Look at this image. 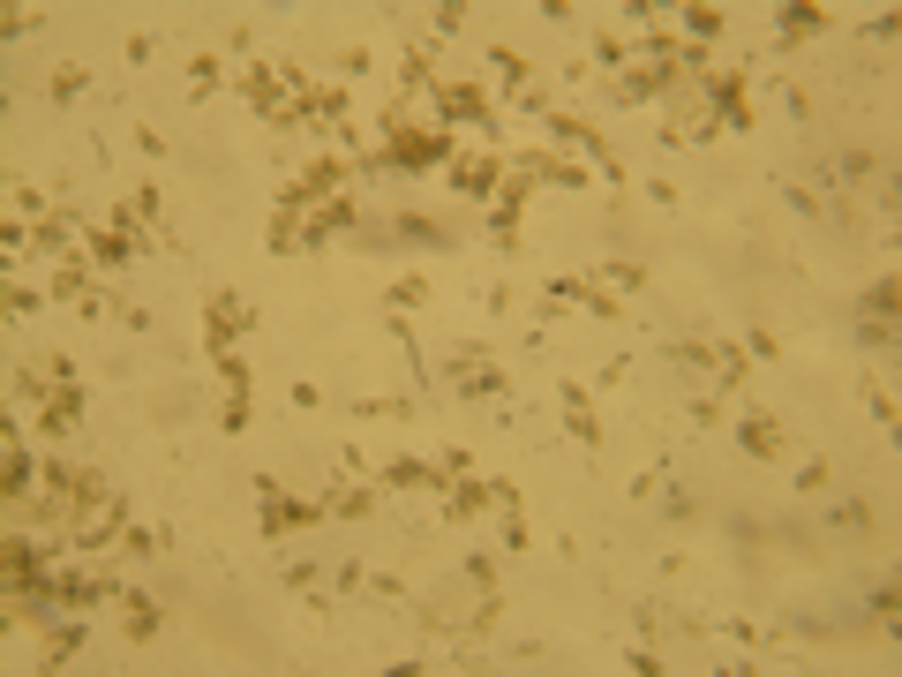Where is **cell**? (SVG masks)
<instances>
[{
  "mask_svg": "<svg viewBox=\"0 0 902 677\" xmlns=\"http://www.w3.org/2000/svg\"><path fill=\"white\" fill-rule=\"evenodd\" d=\"M249 324H257V309H249L241 294H226V286H218V294L203 301V346H211V354H234V339L249 332Z\"/></svg>",
  "mask_w": 902,
  "mask_h": 677,
  "instance_id": "cell-3",
  "label": "cell"
},
{
  "mask_svg": "<svg viewBox=\"0 0 902 677\" xmlns=\"http://www.w3.org/2000/svg\"><path fill=\"white\" fill-rule=\"evenodd\" d=\"M505 174H512L505 151H459V158H451V189H459V197H497Z\"/></svg>",
  "mask_w": 902,
  "mask_h": 677,
  "instance_id": "cell-5",
  "label": "cell"
},
{
  "mask_svg": "<svg viewBox=\"0 0 902 677\" xmlns=\"http://www.w3.org/2000/svg\"><path fill=\"white\" fill-rule=\"evenodd\" d=\"M557 406H565V429H572L580 444H602V414H594V392L565 384V392H557Z\"/></svg>",
  "mask_w": 902,
  "mask_h": 677,
  "instance_id": "cell-17",
  "label": "cell"
},
{
  "mask_svg": "<svg viewBox=\"0 0 902 677\" xmlns=\"http://www.w3.org/2000/svg\"><path fill=\"white\" fill-rule=\"evenodd\" d=\"M226 429H249V392H226Z\"/></svg>",
  "mask_w": 902,
  "mask_h": 677,
  "instance_id": "cell-40",
  "label": "cell"
},
{
  "mask_svg": "<svg viewBox=\"0 0 902 677\" xmlns=\"http://www.w3.org/2000/svg\"><path fill=\"white\" fill-rule=\"evenodd\" d=\"M391 234H399V241H451L444 226H437V218H422V211H391Z\"/></svg>",
  "mask_w": 902,
  "mask_h": 677,
  "instance_id": "cell-23",
  "label": "cell"
},
{
  "mask_svg": "<svg viewBox=\"0 0 902 677\" xmlns=\"http://www.w3.org/2000/svg\"><path fill=\"white\" fill-rule=\"evenodd\" d=\"M38 301H46V294H31V286H8V317H31Z\"/></svg>",
  "mask_w": 902,
  "mask_h": 677,
  "instance_id": "cell-38",
  "label": "cell"
},
{
  "mask_svg": "<svg viewBox=\"0 0 902 677\" xmlns=\"http://www.w3.org/2000/svg\"><path fill=\"white\" fill-rule=\"evenodd\" d=\"M369 512H377V497H369V489H346V482H339V489L323 497V520H369Z\"/></svg>",
  "mask_w": 902,
  "mask_h": 677,
  "instance_id": "cell-21",
  "label": "cell"
},
{
  "mask_svg": "<svg viewBox=\"0 0 902 677\" xmlns=\"http://www.w3.org/2000/svg\"><path fill=\"white\" fill-rule=\"evenodd\" d=\"M444 384H451V400H474V406H489V400H505V392H512V377H505L497 361H482V354H451V361H444Z\"/></svg>",
  "mask_w": 902,
  "mask_h": 677,
  "instance_id": "cell-2",
  "label": "cell"
},
{
  "mask_svg": "<svg viewBox=\"0 0 902 677\" xmlns=\"http://www.w3.org/2000/svg\"><path fill=\"white\" fill-rule=\"evenodd\" d=\"M391 301H399V309H422V301H429V278H414V271L391 278Z\"/></svg>",
  "mask_w": 902,
  "mask_h": 677,
  "instance_id": "cell-30",
  "label": "cell"
},
{
  "mask_svg": "<svg viewBox=\"0 0 902 677\" xmlns=\"http://www.w3.org/2000/svg\"><path fill=\"white\" fill-rule=\"evenodd\" d=\"M406 83H414V91L429 83V46H414V54H406Z\"/></svg>",
  "mask_w": 902,
  "mask_h": 677,
  "instance_id": "cell-39",
  "label": "cell"
},
{
  "mask_svg": "<svg viewBox=\"0 0 902 677\" xmlns=\"http://www.w3.org/2000/svg\"><path fill=\"white\" fill-rule=\"evenodd\" d=\"M189 83H195V91H218V83H226V68L211 61V54H195V61H189Z\"/></svg>",
  "mask_w": 902,
  "mask_h": 677,
  "instance_id": "cell-33",
  "label": "cell"
},
{
  "mask_svg": "<svg viewBox=\"0 0 902 677\" xmlns=\"http://www.w3.org/2000/svg\"><path fill=\"white\" fill-rule=\"evenodd\" d=\"M83 414H91V392H83L75 377H54L46 400H38V429H46V437H68V429H83Z\"/></svg>",
  "mask_w": 902,
  "mask_h": 677,
  "instance_id": "cell-6",
  "label": "cell"
},
{
  "mask_svg": "<svg viewBox=\"0 0 902 677\" xmlns=\"http://www.w3.org/2000/svg\"><path fill=\"white\" fill-rule=\"evenodd\" d=\"M737 444H745L752 460H782V421H774V414H745V421H737Z\"/></svg>",
  "mask_w": 902,
  "mask_h": 677,
  "instance_id": "cell-18",
  "label": "cell"
},
{
  "mask_svg": "<svg viewBox=\"0 0 902 677\" xmlns=\"http://www.w3.org/2000/svg\"><path fill=\"white\" fill-rule=\"evenodd\" d=\"M377 482H384V489H429V482H437V467H429V460H384V467H377Z\"/></svg>",
  "mask_w": 902,
  "mask_h": 677,
  "instance_id": "cell-19",
  "label": "cell"
},
{
  "mask_svg": "<svg viewBox=\"0 0 902 677\" xmlns=\"http://www.w3.org/2000/svg\"><path fill=\"white\" fill-rule=\"evenodd\" d=\"M158 625H166V617H158V603H151L143 587H121V632H129V648H151V640H158Z\"/></svg>",
  "mask_w": 902,
  "mask_h": 677,
  "instance_id": "cell-15",
  "label": "cell"
},
{
  "mask_svg": "<svg viewBox=\"0 0 902 677\" xmlns=\"http://www.w3.org/2000/svg\"><path fill=\"white\" fill-rule=\"evenodd\" d=\"M286 249H301V211H271V257H286Z\"/></svg>",
  "mask_w": 902,
  "mask_h": 677,
  "instance_id": "cell-24",
  "label": "cell"
},
{
  "mask_svg": "<svg viewBox=\"0 0 902 677\" xmlns=\"http://www.w3.org/2000/svg\"><path fill=\"white\" fill-rule=\"evenodd\" d=\"M257 497H263V535L278 542V535H301V527H317L323 520V504H301V497H286V489H278V482H271V474H263L257 482Z\"/></svg>",
  "mask_w": 902,
  "mask_h": 677,
  "instance_id": "cell-4",
  "label": "cell"
},
{
  "mask_svg": "<svg viewBox=\"0 0 902 677\" xmlns=\"http://www.w3.org/2000/svg\"><path fill=\"white\" fill-rule=\"evenodd\" d=\"M83 249H91V264L121 271L135 257V234H129V226H98V218H91V226H83Z\"/></svg>",
  "mask_w": 902,
  "mask_h": 677,
  "instance_id": "cell-14",
  "label": "cell"
},
{
  "mask_svg": "<svg viewBox=\"0 0 902 677\" xmlns=\"http://www.w3.org/2000/svg\"><path fill=\"white\" fill-rule=\"evenodd\" d=\"M669 361H677V369H714V346H708V339H677Z\"/></svg>",
  "mask_w": 902,
  "mask_h": 677,
  "instance_id": "cell-28",
  "label": "cell"
},
{
  "mask_svg": "<svg viewBox=\"0 0 902 677\" xmlns=\"http://www.w3.org/2000/svg\"><path fill=\"white\" fill-rule=\"evenodd\" d=\"M83 640H91V625H54V640H46V655H38V663H46V670H61V663H75V655H83Z\"/></svg>",
  "mask_w": 902,
  "mask_h": 677,
  "instance_id": "cell-20",
  "label": "cell"
},
{
  "mask_svg": "<svg viewBox=\"0 0 902 677\" xmlns=\"http://www.w3.org/2000/svg\"><path fill=\"white\" fill-rule=\"evenodd\" d=\"M437 158H459V143H451L444 129H414L399 106L384 114V158L377 166H399V174H429Z\"/></svg>",
  "mask_w": 902,
  "mask_h": 677,
  "instance_id": "cell-1",
  "label": "cell"
},
{
  "mask_svg": "<svg viewBox=\"0 0 902 677\" xmlns=\"http://www.w3.org/2000/svg\"><path fill=\"white\" fill-rule=\"evenodd\" d=\"M685 31H692V46H700V38H714V31H722V8H692V15H685Z\"/></svg>",
  "mask_w": 902,
  "mask_h": 677,
  "instance_id": "cell-36",
  "label": "cell"
},
{
  "mask_svg": "<svg viewBox=\"0 0 902 677\" xmlns=\"http://www.w3.org/2000/svg\"><path fill=\"white\" fill-rule=\"evenodd\" d=\"M211 361H218V384L226 392H249V361L241 354H211Z\"/></svg>",
  "mask_w": 902,
  "mask_h": 677,
  "instance_id": "cell-31",
  "label": "cell"
},
{
  "mask_svg": "<svg viewBox=\"0 0 902 677\" xmlns=\"http://www.w3.org/2000/svg\"><path fill=\"white\" fill-rule=\"evenodd\" d=\"M0 482H8V497H23V482H31V460H23L15 437H8V467H0Z\"/></svg>",
  "mask_w": 902,
  "mask_h": 677,
  "instance_id": "cell-29",
  "label": "cell"
},
{
  "mask_svg": "<svg viewBox=\"0 0 902 677\" xmlns=\"http://www.w3.org/2000/svg\"><path fill=\"white\" fill-rule=\"evenodd\" d=\"M361 211H354V197H323L301 211V249H317V241H331V234H346Z\"/></svg>",
  "mask_w": 902,
  "mask_h": 677,
  "instance_id": "cell-10",
  "label": "cell"
},
{
  "mask_svg": "<svg viewBox=\"0 0 902 677\" xmlns=\"http://www.w3.org/2000/svg\"><path fill=\"white\" fill-rule=\"evenodd\" d=\"M662 520H669V527H692V520H700V504H692V497H677V489H669V497H662Z\"/></svg>",
  "mask_w": 902,
  "mask_h": 677,
  "instance_id": "cell-34",
  "label": "cell"
},
{
  "mask_svg": "<svg viewBox=\"0 0 902 677\" xmlns=\"http://www.w3.org/2000/svg\"><path fill=\"white\" fill-rule=\"evenodd\" d=\"M241 98L257 106L271 129H294V121H301V106L286 98V75H271V68H249V75H241Z\"/></svg>",
  "mask_w": 902,
  "mask_h": 677,
  "instance_id": "cell-8",
  "label": "cell"
},
{
  "mask_svg": "<svg viewBox=\"0 0 902 677\" xmlns=\"http://www.w3.org/2000/svg\"><path fill=\"white\" fill-rule=\"evenodd\" d=\"M489 61H497V75H505V83H512V91H526V61H519L512 46H497V54H489Z\"/></svg>",
  "mask_w": 902,
  "mask_h": 677,
  "instance_id": "cell-35",
  "label": "cell"
},
{
  "mask_svg": "<svg viewBox=\"0 0 902 677\" xmlns=\"http://www.w3.org/2000/svg\"><path fill=\"white\" fill-rule=\"evenodd\" d=\"M54 294H61V301H75L83 317H98V309H106V286L91 278V264H75V257H68L61 271H54Z\"/></svg>",
  "mask_w": 902,
  "mask_h": 677,
  "instance_id": "cell-13",
  "label": "cell"
},
{
  "mask_svg": "<svg viewBox=\"0 0 902 677\" xmlns=\"http://www.w3.org/2000/svg\"><path fill=\"white\" fill-rule=\"evenodd\" d=\"M489 504H497V482H474V474H459V482L444 489V520H482Z\"/></svg>",
  "mask_w": 902,
  "mask_h": 677,
  "instance_id": "cell-16",
  "label": "cell"
},
{
  "mask_svg": "<svg viewBox=\"0 0 902 677\" xmlns=\"http://www.w3.org/2000/svg\"><path fill=\"white\" fill-rule=\"evenodd\" d=\"M820 31H828L820 8H782V46H805V38H820Z\"/></svg>",
  "mask_w": 902,
  "mask_h": 677,
  "instance_id": "cell-22",
  "label": "cell"
},
{
  "mask_svg": "<svg viewBox=\"0 0 902 677\" xmlns=\"http://www.w3.org/2000/svg\"><path fill=\"white\" fill-rule=\"evenodd\" d=\"M602 278H609L617 294H640V286H646V264H640V257H617V264H602Z\"/></svg>",
  "mask_w": 902,
  "mask_h": 677,
  "instance_id": "cell-26",
  "label": "cell"
},
{
  "mask_svg": "<svg viewBox=\"0 0 902 677\" xmlns=\"http://www.w3.org/2000/svg\"><path fill=\"white\" fill-rule=\"evenodd\" d=\"M549 129L565 135V143H580V151L602 166V174H609V181H625V166L609 158V143H602V129H594V121H580V114H549Z\"/></svg>",
  "mask_w": 902,
  "mask_h": 677,
  "instance_id": "cell-12",
  "label": "cell"
},
{
  "mask_svg": "<svg viewBox=\"0 0 902 677\" xmlns=\"http://www.w3.org/2000/svg\"><path fill=\"white\" fill-rule=\"evenodd\" d=\"M865 317H895V278H880V286L865 294Z\"/></svg>",
  "mask_w": 902,
  "mask_h": 677,
  "instance_id": "cell-37",
  "label": "cell"
},
{
  "mask_svg": "<svg viewBox=\"0 0 902 677\" xmlns=\"http://www.w3.org/2000/svg\"><path fill=\"white\" fill-rule=\"evenodd\" d=\"M83 83H91V68H83V61H61L54 75H46V91H54V98H75Z\"/></svg>",
  "mask_w": 902,
  "mask_h": 677,
  "instance_id": "cell-27",
  "label": "cell"
},
{
  "mask_svg": "<svg viewBox=\"0 0 902 677\" xmlns=\"http://www.w3.org/2000/svg\"><path fill=\"white\" fill-rule=\"evenodd\" d=\"M669 91H677V68H662V61H632L617 75V98H625V106H654V98H669Z\"/></svg>",
  "mask_w": 902,
  "mask_h": 677,
  "instance_id": "cell-9",
  "label": "cell"
},
{
  "mask_svg": "<svg viewBox=\"0 0 902 677\" xmlns=\"http://www.w3.org/2000/svg\"><path fill=\"white\" fill-rule=\"evenodd\" d=\"M828 527H842V535H865V527H873V504H865V497H842L835 512H828Z\"/></svg>",
  "mask_w": 902,
  "mask_h": 677,
  "instance_id": "cell-25",
  "label": "cell"
},
{
  "mask_svg": "<svg viewBox=\"0 0 902 677\" xmlns=\"http://www.w3.org/2000/svg\"><path fill=\"white\" fill-rule=\"evenodd\" d=\"M594 61H602V68H617V75H625V68H632V54H625V38H609V31H602V38H594Z\"/></svg>",
  "mask_w": 902,
  "mask_h": 677,
  "instance_id": "cell-32",
  "label": "cell"
},
{
  "mask_svg": "<svg viewBox=\"0 0 902 677\" xmlns=\"http://www.w3.org/2000/svg\"><path fill=\"white\" fill-rule=\"evenodd\" d=\"M429 98H437L444 121H474V129H489V91H482V83H437Z\"/></svg>",
  "mask_w": 902,
  "mask_h": 677,
  "instance_id": "cell-11",
  "label": "cell"
},
{
  "mask_svg": "<svg viewBox=\"0 0 902 677\" xmlns=\"http://www.w3.org/2000/svg\"><path fill=\"white\" fill-rule=\"evenodd\" d=\"M745 91H752V75H737V68H722V75H708V121L714 129H752V98H745Z\"/></svg>",
  "mask_w": 902,
  "mask_h": 677,
  "instance_id": "cell-7",
  "label": "cell"
}]
</instances>
